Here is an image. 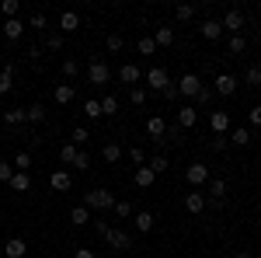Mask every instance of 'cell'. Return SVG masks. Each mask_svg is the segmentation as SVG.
Segmentation results:
<instances>
[{
  "mask_svg": "<svg viewBox=\"0 0 261 258\" xmlns=\"http://www.w3.org/2000/svg\"><path fill=\"white\" fill-rule=\"evenodd\" d=\"M84 206H87V209H115V196H112L108 189H91V192L84 196Z\"/></svg>",
  "mask_w": 261,
  "mask_h": 258,
  "instance_id": "obj_1",
  "label": "cell"
},
{
  "mask_svg": "<svg viewBox=\"0 0 261 258\" xmlns=\"http://www.w3.org/2000/svg\"><path fill=\"white\" fill-rule=\"evenodd\" d=\"M143 80H146V84H150V91H157V95H164V91H167V87L174 84V80L167 77V70H164V66H150Z\"/></svg>",
  "mask_w": 261,
  "mask_h": 258,
  "instance_id": "obj_2",
  "label": "cell"
},
{
  "mask_svg": "<svg viewBox=\"0 0 261 258\" xmlns=\"http://www.w3.org/2000/svg\"><path fill=\"white\" fill-rule=\"evenodd\" d=\"M87 80H91L94 87H105V84L112 80V70H108V63H105V60H91V63H87Z\"/></svg>",
  "mask_w": 261,
  "mask_h": 258,
  "instance_id": "obj_3",
  "label": "cell"
},
{
  "mask_svg": "<svg viewBox=\"0 0 261 258\" xmlns=\"http://www.w3.org/2000/svg\"><path fill=\"white\" fill-rule=\"evenodd\" d=\"M209 178H213V175H209V168H205V164H188V168H185V181H188L192 189L209 185Z\"/></svg>",
  "mask_w": 261,
  "mask_h": 258,
  "instance_id": "obj_4",
  "label": "cell"
},
{
  "mask_svg": "<svg viewBox=\"0 0 261 258\" xmlns=\"http://www.w3.org/2000/svg\"><path fill=\"white\" fill-rule=\"evenodd\" d=\"M105 244H108L112 251H129V248H133V238H129L125 230H115V227H108V234H105Z\"/></svg>",
  "mask_w": 261,
  "mask_h": 258,
  "instance_id": "obj_5",
  "label": "cell"
},
{
  "mask_svg": "<svg viewBox=\"0 0 261 258\" xmlns=\"http://www.w3.org/2000/svg\"><path fill=\"white\" fill-rule=\"evenodd\" d=\"M174 87H178V95H185V98H195L202 91V80H199V74H185Z\"/></svg>",
  "mask_w": 261,
  "mask_h": 258,
  "instance_id": "obj_6",
  "label": "cell"
},
{
  "mask_svg": "<svg viewBox=\"0 0 261 258\" xmlns=\"http://www.w3.org/2000/svg\"><path fill=\"white\" fill-rule=\"evenodd\" d=\"M70 185H73V175H70L66 168H56V171L49 175V189H53V192H70Z\"/></svg>",
  "mask_w": 261,
  "mask_h": 258,
  "instance_id": "obj_7",
  "label": "cell"
},
{
  "mask_svg": "<svg viewBox=\"0 0 261 258\" xmlns=\"http://www.w3.org/2000/svg\"><path fill=\"white\" fill-rule=\"evenodd\" d=\"M244 11H226V18L220 21L223 25V32H233V35H241V28H244Z\"/></svg>",
  "mask_w": 261,
  "mask_h": 258,
  "instance_id": "obj_8",
  "label": "cell"
},
{
  "mask_svg": "<svg viewBox=\"0 0 261 258\" xmlns=\"http://www.w3.org/2000/svg\"><path fill=\"white\" fill-rule=\"evenodd\" d=\"M119 80H122V84H129V87H136V84L143 80L140 66H136V63H122V70H119Z\"/></svg>",
  "mask_w": 261,
  "mask_h": 258,
  "instance_id": "obj_9",
  "label": "cell"
},
{
  "mask_svg": "<svg viewBox=\"0 0 261 258\" xmlns=\"http://www.w3.org/2000/svg\"><path fill=\"white\" fill-rule=\"evenodd\" d=\"M0 32H4V39L18 42V39H21V32H24V21H21V18H7L4 25H0Z\"/></svg>",
  "mask_w": 261,
  "mask_h": 258,
  "instance_id": "obj_10",
  "label": "cell"
},
{
  "mask_svg": "<svg viewBox=\"0 0 261 258\" xmlns=\"http://www.w3.org/2000/svg\"><path fill=\"white\" fill-rule=\"evenodd\" d=\"M213 91H216V95H223V98H230V95L237 91V77H233V74H220Z\"/></svg>",
  "mask_w": 261,
  "mask_h": 258,
  "instance_id": "obj_11",
  "label": "cell"
},
{
  "mask_svg": "<svg viewBox=\"0 0 261 258\" xmlns=\"http://www.w3.org/2000/svg\"><path fill=\"white\" fill-rule=\"evenodd\" d=\"M195 122H199L195 105H185V108H178V129H195Z\"/></svg>",
  "mask_w": 261,
  "mask_h": 258,
  "instance_id": "obj_12",
  "label": "cell"
},
{
  "mask_svg": "<svg viewBox=\"0 0 261 258\" xmlns=\"http://www.w3.org/2000/svg\"><path fill=\"white\" fill-rule=\"evenodd\" d=\"M209 126H213L216 136H226V133H230V112H213V115H209Z\"/></svg>",
  "mask_w": 261,
  "mask_h": 258,
  "instance_id": "obj_13",
  "label": "cell"
},
{
  "mask_svg": "<svg viewBox=\"0 0 261 258\" xmlns=\"http://www.w3.org/2000/svg\"><path fill=\"white\" fill-rule=\"evenodd\" d=\"M185 209H188L192 217H199L202 209H205V192H199V189H195L192 196H185Z\"/></svg>",
  "mask_w": 261,
  "mask_h": 258,
  "instance_id": "obj_14",
  "label": "cell"
},
{
  "mask_svg": "<svg viewBox=\"0 0 261 258\" xmlns=\"http://www.w3.org/2000/svg\"><path fill=\"white\" fill-rule=\"evenodd\" d=\"M199 32H202V39H209V42L223 39V25H220V21H213V18H209V21H202V25H199Z\"/></svg>",
  "mask_w": 261,
  "mask_h": 258,
  "instance_id": "obj_15",
  "label": "cell"
},
{
  "mask_svg": "<svg viewBox=\"0 0 261 258\" xmlns=\"http://www.w3.org/2000/svg\"><path fill=\"white\" fill-rule=\"evenodd\" d=\"M146 133L157 139V143H164V136H167V122H164L161 115H153V119L146 122Z\"/></svg>",
  "mask_w": 261,
  "mask_h": 258,
  "instance_id": "obj_16",
  "label": "cell"
},
{
  "mask_svg": "<svg viewBox=\"0 0 261 258\" xmlns=\"http://www.w3.org/2000/svg\"><path fill=\"white\" fill-rule=\"evenodd\" d=\"M4 255H7V258H24V255H28V244H24L21 238H11L7 244H4Z\"/></svg>",
  "mask_w": 261,
  "mask_h": 258,
  "instance_id": "obj_17",
  "label": "cell"
},
{
  "mask_svg": "<svg viewBox=\"0 0 261 258\" xmlns=\"http://www.w3.org/2000/svg\"><path fill=\"white\" fill-rule=\"evenodd\" d=\"M7 185H11L14 192H28V189H32V175H28V171H14V178L7 181Z\"/></svg>",
  "mask_w": 261,
  "mask_h": 258,
  "instance_id": "obj_18",
  "label": "cell"
},
{
  "mask_svg": "<svg viewBox=\"0 0 261 258\" xmlns=\"http://www.w3.org/2000/svg\"><path fill=\"white\" fill-rule=\"evenodd\" d=\"M73 98H77L73 84H56V105H70Z\"/></svg>",
  "mask_w": 261,
  "mask_h": 258,
  "instance_id": "obj_19",
  "label": "cell"
},
{
  "mask_svg": "<svg viewBox=\"0 0 261 258\" xmlns=\"http://www.w3.org/2000/svg\"><path fill=\"white\" fill-rule=\"evenodd\" d=\"M230 143H233V147H251V129H247V126H237V129L230 133Z\"/></svg>",
  "mask_w": 261,
  "mask_h": 258,
  "instance_id": "obj_20",
  "label": "cell"
},
{
  "mask_svg": "<svg viewBox=\"0 0 261 258\" xmlns=\"http://www.w3.org/2000/svg\"><path fill=\"white\" fill-rule=\"evenodd\" d=\"M133 181H136L140 189H150V185L157 181V175H153L150 168H136V175H133Z\"/></svg>",
  "mask_w": 261,
  "mask_h": 258,
  "instance_id": "obj_21",
  "label": "cell"
},
{
  "mask_svg": "<svg viewBox=\"0 0 261 258\" xmlns=\"http://www.w3.org/2000/svg\"><path fill=\"white\" fill-rule=\"evenodd\" d=\"M60 28L63 32H77V28H81V14H77V11H66L60 18Z\"/></svg>",
  "mask_w": 261,
  "mask_h": 258,
  "instance_id": "obj_22",
  "label": "cell"
},
{
  "mask_svg": "<svg viewBox=\"0 0 261 258\" xmlns=\"http://www.w3.org/2000/svg\"><path fill=\"white\" fill-rule=\"evenodd\" d=\"M77 154H81V147H77V143H63V147H60V160H63V164H70V168H73Z\"/></svg>",
  "mask_w": 261,
  "mask_h": 258,
  "instance_id": "obj_23",
  "label": "cell"
},
{
  "mask_svg": "<svg viewBox=\"0 0 261 258\" xmlns=\"http://www.w3.org/2000/svg\"><path fill=\"white\" fill-rule=\"evenodd\" d=\"M133 223H136V230H140V234H150V230H153V213H146V209H143V213H136Z\"/></svg>",
  "mask_w": 261,
  "mask_h": 258,
  "instance_id": "obj_24",
  "label": "cell"
},
{
  "mask_svg": "<svg viewBox=\"0 0 261 258\" xmlns=\"http://www.w3.org/2000/svg\"><path fill=\"white\" fill-rule=\"evenodd\" d=\"M11 87H14V66H11V63H7V66H4V70H0V95H7V91H11Z\"/></svg>",
  "mask_w": 261,
  "mask_h": 258,
  "instance_id": "obj_25",
  "label": "cell"
},
{
  "mask_svg": "<svg viewBox=\"0 0 261 258\" xmlns=\"http://www.w3.org/2000/svg\"><path fill=\"white\" fill-rule=\"evenodd\" d=\"M101 157L108 160V164H119V160H122V147H119V143H105Z\"/></svg>",
  "mask_w": 261,
  "mask_h": 258,
  "instance_id": "obj_26",
  "label": "cell"
},
{
  "mask_svg": "<svg viewBox=\"0 0 261 258\" xmlns=\"http://www.w3.org/2000/svg\"><path fill=\"white\" fill-rule=\"evenodd\" d=\"M4 122L7 126H21V122H28V115H24V108H7L4 112Z\"/></svg>",
  "mask_w": 261,
  "mask_h": 258,
  "instance_id": "obj_27",
  "label": "cell"
},
{
  "mask_svg": "<svg viewBox=\"0 0 261 258\" xmlns=\"http://www.w3.org/2000/svg\"><path fill=\"white\" fill-rule=\"evenodd\" d=\"M70 220H73V223H91V209H87V206H73V209H70Z\"/></svg>",
  "mask_w": 261,
  "mask_h": 258,
  "instance_id": "obj_28",
  "label": "cell"
},
{
  "mask_svg": "<svg viewBox=\"0 0 261 258\" xmlns=\"http://www.w3.org/2000/svg\"><path fill=\"white\" fill-rule=\"evenodd\" d=\"M84 115H87V119H101V101L87 98L84 101Z\"/></svg>",
  "mask_w": 261,
  "mask_h": 258,
  "instance_id": "obj_29",
  "label": "cell"
},
{
  "mask_svg": "<svg viewBox=\"0 0 261 258\" xmlns=\"http://www.w3.org/2000/svg\"><path fill=\"white\" fill-rule=\"evenodd\" d=\"M174 18L178 21H192L195 18V7H192V4H178V7H174Z\"/></svg>",
  "mask_w": 261,
  "mask_h": 258,
  "instance_id": "obj_30",
  "label": "cell"
},
{
  "mask_svg": "<svg viewBox=\"0 0 261 258\" xmlns=\"http://www.w3.org/2000/svg\"><path fill=\"white\" fill-rule=\"evenodd\" d=\"M18 11H21L18 0H4V4H0V14H4V18H18Z\"/></svg>",
  "mask_w": 261,
  "mask_h": 258,
  "instance_id": "obj_31",
  "label": "cell"
},
{
  "mask_svg": "<svg viewBox=\"0 0 261 258\" xmlns=\"http://www.w3.org/2000/svg\"><path fill=\"white\" fill-rule=\"evenodd\" d=\"M115 112H119V98H112V95L101 98V115H115Z\"/></svg>",
  "mask_w": 261,
  "mask_h": 258,
  "instance_id": "obj_32",
  "label": "cell"
},
{
  "mask_svg": "<svg viewBox=\"0 0 261 258\" xmlns=\"http://www.w3.org/2000/svg\"><path fill=\"white\" fill-rule=\"evenodd\" d=\"M146 98H150L146 87H133V91H129V101H133V105H146Z\"/></svg>",
  "mask_w": 261,
  "mask_h": 258,
  "instance_id": "obj_33",
  "label": "cell"
},
{
  "mask_svg": "<svg viewBox=\"0 0 261 258\" xmlns=\"http://www.w3.org/2000/svg\"><path fill=\"white\" fill-rule=\"evenodd\" d=\"M28 168H32V154H28V150H21L18 157H14V171H28Z\"/></svg>",
  "mask_w": 261,
  "mask_h": 258,
  "instance_id": "obj_34",
  "label": "cell"
},
{
  "mask_svg": "<svg viewBox=\"0 0 261 258\" xmlns=\"http://www.w3.org/2000/svg\"><path fill=\"white\" fill-rule=\"evenodd\" d=\"M153 42H157V45H171V42H174V32H171V28H157Z\"/></svg>",
  "mask_w": 261,
  "mask_h": 258,
  "instance_id": "obj_35",
  "label": "cell"
},
{
  "mask_svg": "<svg viewBox=\"0 0 261 258\" xmlns=\"http://www.w3.org/2000/svg\"><path fill=\"white\" fill-rule=\"evenodd\" d=\"M24 115H28V122H42L45 119V108L42 105H32V108H24Z\"/></svg>",
  "mask_w": 261,
  "mask_h": 258,
  "instance_id": "obj_36",
  "label": "cell"
},
{
  "mask_svg": "<svg viewBox=\"0 0 261 258\" xmlns=\"http://www.w3.org/2000/svg\"><path fill=\"white\" fill-rule=\"evenodd\" d=\"M146 168H150L153 175H164V171H167V157H153V160H146Z\"/></svg>",
  "mask_w": 261,
  "mask_h": 258,
  "instance_id": "obj_37",
  "label": "cell"
},
{
  "mask_svg": "<svg viewBox=\"0 0 261 258\" xmlns=\"http://www.w3.org/2000/svg\"><path fill=\"white\" fill-rule=\"evenodd\" d=\"M244 80H247L251 87H258V84H261V66H247V74H244Z\"/></svg>",
  "mask_w": 261,
  "mask_h": 258,
  "instance_id": "obj_38",
  "label": "cell"
},
{
  "mask_svg": "<svg viewBox=\"0 0 261 258\" xmlns=\"http://www.w3.org/2000/svg\"><path fill=\"white\" fill-rule=\"evenodd\" d=\"M63 74H66V77L73 80L77 74H81V63H77V60H63Z\"/></svg>",
  "mask_w": 261,
  "mask_h": 258,
  "instance_id": "obj_39",
  "label": "cell"
},
{
  "mask_svg": "<svg viewBox=\"0 0 261 258\" xmlns=\"http://www.w3.org/2000/svg\"><path fill=\"white\" fill-rule=\"evenodd\" d=\"M140 53H143V56H153V53H157V42L143 35V39H140Z\"/></svg>",
  "mask_w": 261,
  "mask_h": 258,
  "instance_id": "obj_40",
  "label": "cell"
},
{
  "mask_svg": "<svg viewBox=\"0 0 261 258\" xmlns=\"http://www.w3.org/2000/svg\"><path fill=\"white\" fill-rule=\"evenodd\" d=\"M105 45H108V53H122L125 39H122V35H108V42H105Z\"/></svg>",
  "mask_w": 261,
  "mask_h": 258,
  "instance_id": "obj_41",
  "label": "cell"
},
{
  "mask_svg": "<svg viewBox=\"0 0 261 258\" xmlns=\"http://www.w3.org/2000/svg\"><path fill=\"white\" fill-rule=\"evenodd\" d=\"M129 157L136 160V168H146V150H143V147H133V150H129Z\"/></svg>",
  "mask_w": 261,
  "mask_h": 258,
  "instance_id": "obj_42",
  "label": "cell"
},
{
  "mask_svg": "<svg viewBox=\"0 0 261 258\" xmlns=\"http://www.w3.org/2000/svg\"><path fill=\"white\" fill-rule=\"evenodd\" d=\"M45 45H49L53 53H60V49H63V35H60V32H53V35L45 39Z\"/></svg>",
  "mask_w": 261,
  "mask_h": 258,
  "instance_id": "obj_43",
  "label": "cell"
},
{
  "mask_svg": "<svg viewBox=\"0 0 261 258\" xmlns=\"http://www.w3.org/2000/svg\"><path fill=\"white\" fill-rule=\"evenodd\" d=\"M213 95H216V91L202 84V91H199V95H195V101H199V105H209V101H213Z\"/></svg>",
  "mask_w": 261,
  "mask_h": 258,
  "instance_id": "obj_44",
  "label": "cell"
},
{
  "mask_svg": "<svg viewBox=\"0 0 261 258\" xmlns=\"http://www.w3.org/2000/svg\"><path fill=\"white\" fill-rule=\"evenodd\" d=\"M11 178H14V164L0 160V181H11Z\"/></svg>",
  "mask_w": 261,
  "mask_h": 258,
  "instance_id": "obj_45",
  "label": "cell"
},
{
  "mask_svg": "<svg viewBox=\"0 0 261 258\" xmlns=\"http://www.w3.org/2000/svg\"><path fill=\"white\" fill-rule=\"evenodd\" d=\"M87 129H84V126H77V129H73V139H70V143H77V147H84V143H87Z\"/></svg>",
  "mask_w": 261,
  "mask_h": 258,
  "instance_id": "obj_46",
  "label": "cell"
},
{
  "mask_svg": "<svg viewBox=\"0 0 261 258\" xmlns=\"http://www.w3.org/2000/svg\"><path fill=\"white\" fill-rule=\"evenodd\" d=\"M226 143H230L226 136H216L213 143H209V150H213V154H223V150H226Z\"/></svg>",
  "mask_w": 261,
  "mask_h": 258,
  "instance_id": "obj_47",
  "label": "cell"
},
{
  "mask_svg": "<svg viewBox=\"0 0 261 258\" xmlns=\"http://www.w3.org/2000/svg\"><path fill=\"white\" fill-rule=\"evenodd\" d=\"M244 49H247L244 35H233V39H230V53H244Z\"/></svg>",
  "mask_w": 261,
  "mask_h": 258,
  "instance_id": "obj_48",
  "label": "cell"
},
{
  "mask_svg": "<svg viewBox=\"0 0 261 258\" xmlns=\"http://www.w3.org/2000/svg\"><path fill=\"white\" fill-rule=\"evenodd\" d=\"M115 217H133V206H129V202H115Z\"/></svg>",
  "mask_w": 261,
  "mask_h": 258,
  "instance_id": "obj_49",
  "label": "cell"
},
{
  "mask_svg": "<svg viewBox=\"0 0 261 258\" xmlns=\"http://www.w3.org/2000/svg\"><path fill=\"white\" fill-rule=\"evenodd\" d=\"M73 168H81V171H87V168H91V157H87V154H77V160H73Z\"/></svg>",
  "mask_w": 261,
  "mask_h": 258,
  "instance_id": "obj_50",
  "label": "cell"
},
{
  "mask_svg": "<svg viewBox=\"0 0 261 258\" xmlns=\"http://www.w3.org/2000/svg\"><path fill=\"white\" fill-rule=\"evenodd\" d=\"M247 115H251V126H261V105H254Z\"/></svg>",
  "mask_w": 261,
  "mask_h": 258,
  "instance_id": "obj_51",
  "label": "cell"
},
{
  "mask_svg": "<svg viewBox=\"0 0 261 258\" xmlns=\"http://www.w3.org/2000/svg\"><path fill=\"white\" fill-rule=\"evenodd\" d=\"M28 25H32V28H45V14H32Z\"/></svg>",
  "mask_w": 261,
  "mask_h": 258,
  "instance_id": "obj_52",
  "label": "cell"
},
{
  "mask_svg": "<svg viewBox=\"0 0 261 258\" xmlns=\"http://www.w3.org/2000/svg\"><path fill=\"white\" fill-rule=\"evenodd\" d=\"M73 258H98V255H94L91 248H81V251H73Z\"/></svg>",
  "mask_w": 261,
  "mask_h": 258,
  "instance_id": "obj_53",
  "label": "cell"
},
{
  "mask_svg": "<svg viewBox=\"0 0 261 258\" xmlns=\"http://www.w3.org/2000/svg\"><path fill=\"white\" fill-rule=\"evenodd\" d=\"M233 258H251V251H237V255H233Z\"/></svg>",
  "mask_w": 261,
  "mask_h": 258,
  "instance_id": "obj_54",
  "label": "cell"
}]
</instances>
